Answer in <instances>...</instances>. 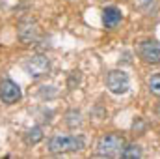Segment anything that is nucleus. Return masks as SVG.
Here are the masks:
<instances>
[{"instance_id": "f8f14e48", "label": "nucleus", "mask_w": 160, "mask_h": 159, "mask_svg": "<svg viewBox=\"0 0 160 159\" xmlns=\"http://www.w3.org/2000/svg\"><path fill=\"white\" fill-rule=\"evenodd\" d=\"M65 122H67V125L73 127V129H75V127H80V123H82V120H80V112L78 111H69Z\"/></svg>"}, {"instance_id": "423d86ee", "label": "nucleus", "mask_w": 160, "mask_h": 159, "mask_svg": "<svg viewBox=\"0 0 160 159\" xmlns=\"http://www.w3.org/2000/svg\"><path fill=\"white\" fill-rule=\"evenodd\" d=\"M22 92L21 86L11 79H2L0 80V101L4 105H15L17 101H21Z\"/></svg>"}, {"instance_id": "9b49d317", "label": "nucleus", "mask_w": 160, "mask_h": 159, "mask_svg": "<svg viewBox=\"0 0 160 159\" xmlns=\"http://www.w3.org/2000/svg\"><path fill=\"white\" fill-rule=\"evenodd\" d=\"M147 86H149V92H151L153 96L160 97V73L153 75V77L149 79V82H147Z\"/></svg>"}, {"instance_id": "7ed1b4c3", "label": "nucleus", "mask_w": 160, "mask_h": 159, "mask_svg": "<svg viewBox=\"0 0 160 159\" xmlns=\"http://www.w3.org/2000/svg\"><path fill=\"white\" fill-rule=\"evenodd\" d=\"M22 69L32 79H41L50 71V58L47 54H32L22 62Z\"/></svg>"}, {"instance_id": "39448f33", "label": "nucleus", "mask_w": 160, "mask_h": 159, "mask_svg": "<svg viewBox=\"0 0 160 159\" xmlns=\"http://www.w3.org/2000/svg\"><path fill=\"white\" fill-rule=\"evenodd\" d=\"M106 88H108L112 94H116V96L127 94L128 88H130L128 73L123 71V69H112V71L106 75Z\"/></svg>"}, {"instance_id": "4468645a", "label": "nucleus", "mask_w": 160, "mask_h": 159, "mask_svg": "<svg viewBox=\"0 0 160 159\" xmlns=\"http://www.w3.org/2000/svg\"><path fill=\"white\" fill-rule=\"evenodd\" d=\"M158 114H160V107H158Z\"/></svg>"}, {"instance_id": "f257e3e1", "label": "nucleus", "mask_w": 160, "mask_h": 159, "mask_svg": "<svg viewBox=\"0 0 160 159\" xmlns=\"http://www.w3.org/2000/svg\"><path fill=\"white\" fill-rule=\"evenodd\" d=\"M50 154H65V152H80L86 148V139L82 135H54L47 144Z\"/></svg>"}, {"instance_id": "0eeeda50", "label": "nucleus", "mask_w": 160, "mask_h": 159, "mask_svg": "<svg viewBox=\"0 0 160 159\" xmlns=\"http://www.w3.org/2000/svg\"><path fill=\"white\" fill-rule=\"evenodd\" d=\"M140 58L147 64H160V41L145 40L140 43Z\"/></svg>"}, {"instance_id": "20e7f679", "label": "nucleus", "mask_w": 160, "mask_h": 159, "mask_svg": "<svg viewBox=\"0 0 160 159\" xmlns=\"http://www.w3.org/2000/svg\"><path fill=\"white\" fill-rule=\"evenodd\" d=\"M17 38L22 45H36L41 38V28L39 25L32 19H24L17 26Z\"/></svg>"}, {"instance_id": "f03ea898", "label": "nucleus", "mask_w": 160, "mask_h": 159, "mask_svg": "<svg viewBox=\"0 0 160 159\" xmlns=\"http://www.w3.org/2000/svg\"><path fill=\"white\" fill-rule=\"evenodd\" d=\"M125 139L118 135V133H108V135H102L97 144H95V156L99 157H116L121 156L123 148H125Z\"/></svg>"}, {"instance_id": "ddd939ff", "label": "nucleus", "mask_w": 160, "mask_h": 159, "mask_svg": "<svg viewBox=\"0 0 160 159\" xmlns=\"http://www.w3.org/2000/svg\"><path fill=\"white\" fill-rule=\"evenodd\" d=\"M155 2H157V0H134V6H136L138 9H147V8H151Z\"/></svg>"}, {"instance_id": "1a4fd4ad", "label": "nucleus", "mask_w": 160, "mask_h": 159, "mask_svg": "<svg viewBox=\"0 0 160 159\" xmlns=\"http://www.w3.org/2000/svg\"><path fill=\"white\" fill-rule=\"evenodd\" d=\"M43 129H41L39 125H36V127H32V129H28L26 133H24V140L28 142V144H38L39 140H43Z\"/></svg>"}, {"instance_id": "6e6552de", "label": "nucleus", "mask_w": 160, "mask_h": 159, "mask_svg": "<svg viewBox=\"0 0 160 159\" xmlns=\"http://www.w3.org/2000/svg\"><path fill=\"white\" fill-rule=\"evenodd\" d=\"M121 9L116 8V6H108L102 9V25L106 28H116L118 25L121 23Z\"/></svg>"}, {"instance_id": "9d476101", "label": "nucleus", "mask_w": 160, "mask_h": 159, "mask_svg": "<svg viewBox=\"0 0 160 159\" xmlns=\"http://www.w3.org/2000/svg\"><path fill=\"white\" fill-rule=\"evenodd\" d=\"M121 157L123 159L142 157V146H140V144H125V148H123V152H121Z\"/></svg>"}]
</instances>
